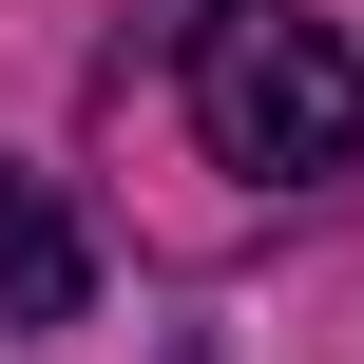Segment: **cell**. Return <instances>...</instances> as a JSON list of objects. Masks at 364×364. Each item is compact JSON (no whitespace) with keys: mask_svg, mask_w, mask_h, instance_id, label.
I'll return each mask as SVG.
<instances>
[{"mask_svg":"<svg viewBox=\"0 0 364 364\" xmlns=\"http://www.w3.org/2000/svg\"><path fill=\"white\" fill-rule=\"evenodd\" d=\"M192 134H211V173L307 192V173L364 154V58L326 19H288V0H211L192 19Z\"/></svg>","mask_w":364,"mask_h":364,"instance_id":"cell-1","label":"cell"},{"mask_svg":"<svg viewBox=\"0 0 364 364\" xmlns=\"http://www.w3.org/2000/svg\"><path fill=\"white\" fill-rule=\"evenodd\" d=\"M77 288H96L77 269V211L58 192H0V326H77Z\"/></svg>","mask_w":364,"mask_h":364,"instance_id":"cell-2","label":"cell"}]
</instances>
